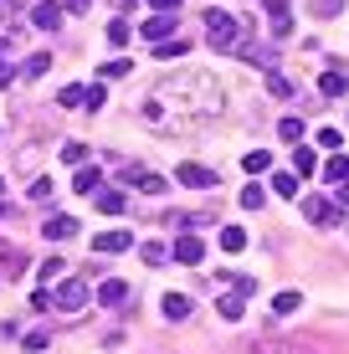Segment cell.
<instances>
[{"mask_svg":"<svg viewBox=\"0 0 349 354\" xmlns=\"http://www.w3.org/2000/svg\"><path fill=\"white\" fill-rule=\"evenodd\" d=\"M242 169H247V175H267V169H272V154H267V149H252L247 160H242Z\"/></svg>","mask_w":349,"mask_h":354,"instance_id":"cell-23","label":"cell"},{"mask_svg":"<svg viewBox=\"0 0 349 354\" xmlns=\"http://www.w3.org/2000/svg\"><path fill=\"white\" fill-rule=\"evenodd\" d=\"M52 190H57L52 175H36V180H31V201H52Z\"/></svg>","mask_w":349,"mask_h":354,"instance_id":"cell-34","label":"cell"},{"mask_svg":"<svg viewBox=\"0 0 349 354\" xmlns=\"http://www.w3.org/2000/svg\"><path fill=\"white\" fill-rule=\"evenodd\" d=\"M247 62H252V67L278 72V52H272V46H247Z\"/></svg>","mask_w":349,"mask_h":354,"instance_id":"cell-21","label":"cell"},{"mask_svg":"<svg viewBox=\"0 0 349 354\" xmlns=\"http://www.w3.org/2000/svg\"><path fill=\"white\" fill-rule=\"evenodd\" d=\"M185 52H190L185 36H175V41H160V46H154V57H164V62H175V57H185Z\"/></svg>","mask_w":349,"mask_h":354,"instance_id":"cell-24","label":"cell"},{"mask_svg":"<svg viewBox=\"0 0 349 354\" xmlns=\"http://www.w3.org/2000/svg\"><path fill=\"white\" fill-rule=\"evenodd\" d=\"M216 308H221V319H226V324H242V313H247V298L232 288L226 298H216Z\"/></svg>","mask_w":349,"mask_h":354,"instance_id":"cell-16","label":"cell"},{"mask_svg":"<svg viewBox=\"0 0 349 354\" xmlns=\"http://www.w3.org/2000/svg\"><path fill=\"white\" fill-rule=\"evenodd\" d=\"M339 205H349V180H344V185H339Z\"/></svg>","mask_w":349,"mask_h":354,"instance_id":"cell-47","label":"cell"},{"mask_svg":"<svg viewBox=\"0 0 349 354\" xmlns=\"http://www.w3.org/2000/svg\"><path fill=\"white\" fill-rule=\"evenodd\" d=\"M139 31H144V41L160 46V41H170V36H180V16H164V10H154V16L144 21Z\"/></svg>","mask_w":349,"mask_h":354,"instance_id":"cell-5","label":"cell"},{"mask_svg":"<svg viewBox=\"0 0 349 354\" xmlns=\"http://www.w3.org/2000/svg\"><path fill=\"white\" fill-rule=\"evenodd\" d=\"M62 272H67V262L57 257V252H52V257H46L41 267H36V277H41V283H57V277H62Z\"/></svg>","mask_w":349,"mask_h":354,"instance_id":"cell-25","label":"cell"},{"mask_svg":"<svg viewBox=\"0 0 349 354\" xmlns=\"http://www.w3.org/2000/svg\"><path fill=\"white\" fill-rule=\"evenodd\" d=\"M129 185H139L144 195H164V175H154V169H139V180L129 175Z\"/></svg>","mask_w":349,"mask_h":354,"instance_id":"cell-20","label":"cell"},{"mask_svg":"<svg viewBox=\"0 0 349 354\" xmlns=\"http://www.w3.org/2000/svg\"><path fill=\"white\" fill-rule=\"evenodd\" d=\"M0 272H6V277H10V283H16V277H21V272H26V257H21V252H16V247H10V241H0Z\"/></svg>","mask_w":349,"mask_h":354,"instance_id":"cell-15","label":"cell"},{"mask_svg":"<svg viewBox=\"0 0 349 354\" xmlns=\"http://www.w3.org/2000/svg\"><path fill=\"white\" fill-rule=\"evenodd\" d=\"M41 236H46V241H67V236H77V216H62V211L46 216V221H41Z\"/></svg>","mask_w":349,"mask_h":354,"instance_id":"cell-9","label":"cell"},{"mask_svg":"<svg viewBox=\"0 0 349 354\" xmlns=\"http://www.w3.org/2000/svg\"><path fill=\"white\" fill-rule=\"evenodd\" d=\"M88 298H93V292H88V277H67V283L52 292V308H57V313H82V308H88Z\"/></svg>","mask_w":349,"mask_h":354,"instance_id":"cell-3","label":"cell"},{"mask_svg":"<svg viewBox=\"0 0 349 354\" xmlns=\"http://www.w3.org/2000/svg\"><path fill=\"white\" fill-rule=\"evenodd\" d=\"M272 190H278V195H298V175H293V169H283V175H272Z\"/></svg>","mask_w":349,"mask_h":354,"instance_id":"cell-32","label":"cell"},{"mask_svg":"<svg viewBox=\"0 0 349 354\" xmlns=\"http://www.w3.org/2000/svg\"><path fill=\"white\" fill-rule=\"evenodd\" d=\"M124 298H129V283L103 277V288H98V303H103V308H124Z\"/></svg>","mask_w":349,"mask_h":354,"instance_id":"cell-13","label":"cell"},{"mask_svg":"<svg viewBox=\"0 0 349 354\" xmlns=\"http://www.w3.org/2000/svg\"><path fill=\"white\" fill-rule=\"evenodd\" d=\"M72 190H77V195H98V190H103V169H98V165H77Z\"/></svg>","mask_w":349,"mask_h":354,"instance_id":"cell-12","label":"cell"},{"mask_svg":"<svg viewBox=\"0 0 349 354\" xmlns=\"http://www.w3.org/2000/svg\"><path fill=\"white\" fill-rule=\"evenodd\" d=\"M129 247H134V231H103V236H93V252H103V257L129 252Z\"/></svg>","mask_w":349,"mask_h":354,"instance_id":"cell-11","label":"cell"},{"mask_svg":"<svg viewBox=\"0 0 349 354\" xmlns=\"http://www.w3.org/2000/svg\"><path fill=\"white\" fill-rule=\"evenodd\" d=\"M323 180H339V185H344V180H349V154H334V160L323 165Z\"/></svg>","mask_w":349,"mask_h":354,"instance_id":"cell-27","label":"cell"},{"mask_svg":"<svg viewBox=\"0 0 349 354\" xmlns=\"http://www.w3.org/2000/svg\"><path fill=\"white\" fill-rule=\"evenodd\" d=\"M164 221H170L175 231H196L200 221H206V216H185V211H170V216H164Z\"/></svg>","mask_w":349,"mask_h":354,"instance_id":"cell-30","label":"cell"},{"mask_svg":"<svg viewBox=\"0 0 349 354\" xmlns=\"http://www.w3.org/2000/svg\"><path fill=\"white\" fill-rule=\"evenodd\" d=\"M67 10H77V16H82V10H93V0H67Z\"/></svg>","mask_w":349,"mask_h":354,"instance_id":"cell-46","label":"cell"},{"mask_svg":"<svg viewBox=\"0 0 349 354\" xmlns=\"http://www.w3.org/2000/svg\"><path fill=\"white\" fill-rule=\"evenodd\" d=\"M200 257H206V241H200V236H190V231H180V236H175V262L196 267Z\"/></svg>","mask_w":349,"mask_h":354,"instance_id":"cell-7","label":"cell"},{"mask_svg":"<svg viewBox=\"0 0 349 354\" xmlns=\"http://www.w3.org/2000/svg\"><path fill=\"white\" fill-rule=\"evenodd\" d=\"M262 6H267V16H272V36L287 41V36H293V10H287V0H262Z\"/></svg>","mask_w":349,"mask_h":354,"instance_id":"cell-8","label":"cell"},{"mask_svg":"<svg viewBox=\"0 0 349 354\" xmlns=\"http://www.w3.org/2000/svg\"><path fill=\"white\" fill-rule=\"evenodd\" d=\"M46 67H52V57H46V52H36V57H31V62H26V67H21V77H41V72H46Z\"/></svg>","mask_w":349,"mask_h":354,"instance_id":"cell-36","label":"cell"},{"mask_svg":"<svg viewBox=\"0 0 349 354\" xmlns=\"http://www.w3.org/2000/svg\"><path fill=\"white\" fill-rule=\"evenodd\" d=\"M319 93H323V97H344V93H349V72H344V67L323 72V77H319Z\"/></svg>","mask_w":349,"mask_h":354,"instance_id":"cell-14","label":"cell"},{"mask_svg":"<svg viewBox=\"0 0 349 354\" xmlns=\"http://www.w3.org/2000/svg\"><path fill=\"white\" fill-rule=\"evenodd\" d=\"M46 344H52V339H46V334H41V328H36V334H26V344H21V349H31V354H41Z\"/></svg>","mask_w":349,"mask_h":354,"instance_id":"cell-41","label":"cell"},{"mask_svg":"<svg viewBox=\"0 0 349 354\" xmlns=\"http://www.w3.org/2000/svg\"><path fill=\"white\" fill-rule=\"evenodd\" d=\"M149 6H154V10H164V16H175V10L185 6V0H149Z\"/></svg>","mask_w":349,"mask_h":354,"instance_id":"cell-44","label":"cell"},{"mask_svg":"<svg viewBox=\"0 0 349 354\" xmlns=\"http://www.w3.org/2000/svg\"><path fill=\"white\" fill-rule=\"evenodd\" d=\"M134 67L129 57H113V62H103V82H113V77H124V72Z\"/></svg>","mask_w":349,"mask_h":354,"instance_id":"cell-37","label":"cell"},{"mask_svg":"<svg viewBox=\"0 0 349 354\" xmlns=\"http://www.w3.org/2000/svg\"><path fill=\"white\" fill-rule=\"evenodd\" d=\"M308 10H314V16H344V0H308Z\"/></svg>","mask_w":349,"mask_h":354,"instance_id":"cell-29","label":"cell"},{"mask_svg":"<svg viewBox=\"0 0 349 354\" xmlns=\"http://www.w3.org/2000/svg\"><path fill=\"white\" fill-rule=\"evenodd\" d=\"M211 113H221V82H216L211 72H180L164 88H154V97L144 103V118H149V124H170V129L211 118Z\"/></svg>","mask_w":349,"mask_h":354,"instance_id":"cell-1","label":"cell"},{"mask_svg":"<svg viewBox=\"0 0 349 354\" xmlns=\"http://www.w3.org/2000/svg\"><path fill=\"white\" fill-rule=\"evenodd\" d=\"M82 160H88V144H77V139L62 144V165H82Z\"/></svg>","mask_w":349,"mask_h":354,"instance_id":"cell-33","label":"cell"},{"mask_svg":"<svg viewBox=\"0 0 349 354\" xmlns=\"http://www.w3.org/2000/svg\"><path fill=\"white\" fill-rule=\"evenodd\" d=\"M57 103H62V108H88V88H77V82H72V88L57 93Z\"/></svg>","mask_w":349,"mask_h":354,"instance_id":"cell-26","label":"cell"},{"mask_svg":"<svg viewBox=\"0 0 349 354\" xmlns=\"http://www.w3.org/2000/svg\"><path fill=\"white\" fill-rule=\"evenodd\" d=\"M0 201H6V180H0Z\"/></svg>","mask_w":349,"mask_h":354,"instance_id":"cell-48","label":"cell"},{"mask_svg":"<svg viewBox=\"0 0 349 354\" xmlns=\"http://www.w3.org/2000/svg\"><path fill=\"white\" fill-rule=\"evenodd\" d=\"M16 77H21L16 67H10V62H0V88H10V82H16Z\"/></svg>","mask_w":349,"mask_h":354,"instance_id":"cell-45","label":"cell"},{"mask_svg":"<svg viewBox=\"0 0 349 354\" xmlns=\"http://www.w3.org/2000/svg\"><path fill=\"white\" fill-rule=\"evenodd\" d=\"M278 133H283L287 144H303V139H308V133H303V118H283V124H278Z\"/></svg>","mask_w":349,"mask_h":354,"instance_id":"cell-28","label":"cell"},{"mask_svg":"<svg viewBox=\"0 0 349 354\" xmlns=\"http://www.w3.org/2000/svg\"><path fill=\"white\" fill-rule=\"evenodd\" d=\"M31 26H36V31H57V26H62V6H57V0H36Z\"/></svg>","mask_w":349,"mask_h":354,"instance_id":"cell-10","label":"cell"},{"mask_svg":"<svg viewBox=\"0 0 349 354\" xmlns=\"http://www.w3.org/2000/svg\"><path fill=\"white\" fill-rule=\"evenodd\" d=\"M175 180H180V185H190V190H211L216 185V169H206V165H175Z\"/></svg>","mask_w":349,"mask_h":354,"instance_id":"cell-6","label":"cell"},{"mask_svg":"<svg viewBox=\"0 0 349 354\" xmlns=\"http://www.w3.org/2000/svg\"><path fill=\"white\" fill-rule=\"evenodd\" d=\"M303 216L314 226H339L344 221V205H329L323 195H303Z\"/></svg>","mask_w":349,"mask_h":354,"instance_id":"cell-4","label":"cell"},{"mask_svg":"<svg viewBox=\"0 0 349 354\" xmlns=\"http://www.w3.org/2000/svg\"><path fill=\"white\" fill-rule=\"evenodd\" d=\"M267 93L272 97H293V82H287L283 72H267Z\"/></svg>","mask_w":349,"mask_h":354,"instance_id":"cell-31","label":"cell"},{"mask_svg":"<svg viewBox=\"0 0 349 354\" xmlns=\"http://www.w3.org/2000/svg\"><path fill=\"white\" fill-rule=\"evenodd\" d=\"M108 41H113V46H124V41H129V21H124V16L108 21Z\"/></svg>","mask_w":349,"mask_h":354,"instance_id":"cell-40","label":"cell"},{"mask_svg":"<svg viewBox=\"0 0 349 354\" xmlns=\"http://www.w3.org/2000/svg\"><path fill=\"white\" fill-rule=\"evenodd\" d=\"M190 308H196V303H190L185 292H164V319H170V324H180V319H190Z\"/></svg>","mask_w":349,"mask_h":354,"instance_id":"cell-17","label":"cell"},{"mask_svg":"<svg viewBox=\"0 0 349 354\" xmlns=\"http://www.w3.org/2000/svg\"><path fill=\"white\" fill-rule=\"evenodd\" d=\"M164 257H170V252H164L160 241H144V262L149 267H164Z\"/></svg>","mask_w":349,"mask_h":354,"instance_id":"cell-39","label":"cell"},{"mask_svg":"<svg viewBox=\"0 0 349 354\" xmlns=\"http://www.w3.org/2000/svg\"><path fill=\"white\" fill-rule=\"evenodd\" d=\"M314 169H319V154L308 144H293V175H314Z\"/></svg>","mask_w":349,"mask_h":354,"instance_id":"cell-18","label":"cell"},{"mask_svg":"<svg viewBox=\"0 0 349 354\" xmlns=\"http://www.w3.org/2000/svg\"><path fill=\"white\" fill-rule=\"evenodd\" d=\"M319 144L323 149H339V129H319Z\"/></svg>","mask_w":349,"mask_h":354,"instance_id":"cell-42","label":"cell"},{"mask_svg":"<svg viewBox=\"0 0 349 354\" xmlns=\"http://www.w3.org/2000/svg\"><path fill=\"white\" fill-rule=\"evenodd\" d=\"M242 247H247V231L242 226H221V252H232V257H236Z\"/></svg>","mask_w":349,"mask_h":354,"instance_id":"cell-22","label":"cell"},{"mask_svg":"<svg viewBox=\"0 0 349 354\" xmlns=\"http://www.w3.org/2000/svg\"><path fill=\"white\" fill-rule=\"evenodd\" d=\"M262 201H267V190H262V185H247V190H242V205H247V211H262Z\"/></svg>","mask_w":349,"mask_h":354,"instance_id":"cell-38","label":"cell"},{"mask_svg":"<svg viewBox=\"0 0 349 354\" xmlns=\"http://www.w3.org/2000/svg\"><path fill=\"white\" fill-rule=\"evenodd\" d=\"M206 36H211L216 52H236L242 46V21L232 10H206Z\"/></svg>","mask_w":349,"mask_h":354,"instance_id":"cell-2","label":"cell"},{"mask_svg":"<svg viewBox=\"0 0 349 354\" xmlns=\"http://www.w3.org/2000/svg\"><path fill=\"white\" fill-rule=\"evenodd\" d=\"M298 303H303V292H278L272 308H278V313H298Z\"/></svg>","mask_w":349,"mask_h":354,"instance_id":"cell-35","label":"cell"},{"mask_svg":"<svg viewBox=\"0 0 349 354\" xmlns=\"http://www.w3.org/2000/svg\"><path fill=\"white\" fill-rule=\"evenodd\" d=\"M103 97H108L103 82H93V88H88V108H103Z\"/></svg>","mask_w":349,"mask_h":354,"instance_id":"cell-43","label":"cell"},{"mask_svg":"<svg viewBox=\"0 0 349 354\" xmlns=\"http://www.w3.org/2000/svg\"><path fill=\"white\" fill-rule=\"evenodd\" d=\"M93 205H98L103 216H124V195H118V190H98V195H93Z\"/></svg>","mask_w":349,"mask_h":354,"instance_id":"cell-19","label":"cell"}]
</instances>
